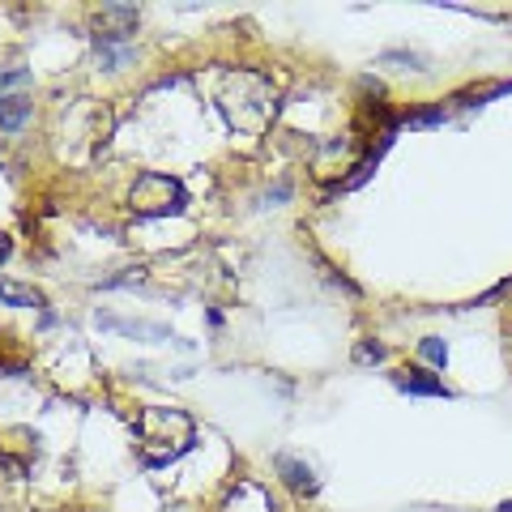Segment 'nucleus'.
I'll use <instances>...</instances> for the list:
<instances>
[{
    "mask_svg": "<svg viewBox=\"0 0 512 512\" xmlns=\"http://www.w3.org/2000/svg\"><path fill=\"white\" fill-rule=\"evenodd\" d=\"M218 111L239 137H261L278 116V86L269 73L231 69L218 86Z\"/></svg>",
    "mask_w": 512,
    "mask_h": 512,
    "instance_id": "obj_1",
    "label": "nucleus"
},
{
    "mask_svg": "<svg viewBox=\"0 0 512 512\" xmlns=\"http://www.w3.org/2000/svg\"><path fill=\"white\" fill-rule=\"evenodd\" d=\"M192 440H197V423L184 410L146 406L137 414V448L146 466H171L175 457L188 453Z\"/></svg>",
    "mask_w": 512,
    "mask_h": 512,
    "instance_id": "obj_2",
    "label": "nucleus"
},
{
    "mask_svg": "<svg viewBox=\"0 0 512 512\" xmlns=\"http://www.w3.org/2000/svg\"><path fill=\"white\" fill-rule=\"evenodd\" d=\"M184 205H188L184 184L163 171H146L133 184V192H128V210L137 218H167V214H180Z\"/></svg>",
    "mask_w": 512,
    "mask_h": 512,
    "instance_id": "obj_3",
    "label": "nucleus"
},
{
    "mask_svg": "<svg viewBox=\"0 0 512 512\" xmlns=\"http://www.w3.org/2000/svg\"><path fill=\"white\" fill-rule=\"evenodd\" d=\"M30 111H35V103H30L26 94H5V99H0V128H5V133H18V128L30 120Z\"/></svg>",
    "mask_w": 512,
    "mask_h": 512,
    "instance_id": "obj_4",
    "label": "nucleus"
},
{
    "mask_svg": "<svg viewBox=\"0 0 512 512\" xmlns=\"http://www.w3.org/2000/svg\"><path fill=\"white\" fill-rule=\"evenodd\" d=\"M397 389L402 393H419V397H448L440 380H431L427 372H397Z\"/></svg>",
    "mask_w": 512,
    "mask_h": 512,
    "instance_id": "obj_5",
    "label": "nucleus"
},
{
    "mask_svg": "<svg viewBox=\"0 0 512 512\" xmlns=\"http://www.w3.org/2000/svg\"><path fill=\"white\" fill-rule=\"evenodd\" d=\"M274 466H278V474H282L295 491H316V478H312V470L303 466V461H295V457H278Z\"/></svg>",
    "mask_w": 512,
    "mask_h": 512,
    "instance_id": "obj_6",
    "label": "nucleus"
},
{
    "mask_svg": "<svg viewBox=\"0 0 512 512\" xmlns=\"http://www.w3.org/2000/svg\"><path fill=\"white\" fill-rule=\"evenodd\" d=\"M0 303H9V308H43V295L35 291V286L0 282Z\"/></svg>",
    "mask_w": 512,
    "mask_h": 512,
    "instance_id": "obj_7",
    "label": "nucleus"
},
{
    "mask_svg": "<svg viewBox=\"0 0 512 512\" xmlns=\"http://www.w3.org/2000/svg\"><path fill=\"white\" fill-rule=\"evenodd\" d=\"M419 355H423L427 363H436V367H444V359H448V350H444V342H440V338H427V342L419 346Z\"/></svg>",
    "mask_w": 512,
    "mask_h": 512,
    "instance_id": "obj_8",
    "label": "nucleus"
},
{
    "mask_svg": "<svg viewBox=\"0 0 512 512\" xmlns=\"http://www.w3.org/2000/svg\"><path fill=\"white\" fill-rule=\"evenodd\" d=\"M26 82H30V73H26V69H5V73H0V99H5V90L26 86Z\"/></svg>",
    "mask_w": 512,
    "mask_h": 512,
    "instance_id": "obj_9",
    "label": "nucleus"
},
{
    "mask_svg": "<svg viewBox=\"0 0 512 512\" xmlns=\"http://www.w3.org/2000/svg\"><path fill=\"white\" fill-rule=\"evenodd\" d=\"M384 359V346H359V363H380Z\"/></svg>",
    "mask_w": 512,
    "mask_h": 512,
    "instance_id": "obj_10",
    "label": "nucleus"
},
{
    "mask_svg": "<svg viewBox=\"0 0 512 512\" xmlns=\"http://www.w3.org/2000/svg\"><path fill=\"white\" fill-rule=\"evenodd\" d=\"M9 252H13V239H9L5 231H0V261H5V256H9Z\"/></svg>",
    "mask_w": 512,
    "mask_h": 512,
    "instance_id": "obj_11",
    "label": "nucleus"
}]
</instances>
